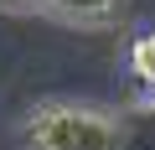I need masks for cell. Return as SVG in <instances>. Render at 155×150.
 Here are the masks:
<instances>
[{"mask_svg": "<svg viewBox=\"0 0 155 150\" xmlns=\"http://www.w3.org/2000/svg\"><path fill=\"white\" fill-rule=\"evenodd\" d=\"M119 114L88 109V104H41L26 119L31 150H114Z\"/></svg>", "mask_w": 155, "mask_h": 150, "instance_id": "1", "label": "cell"}, {"mask_svg": "<svg viewBox=\"0 0 155 150\" xmlns=\"http://www.w3.org/2000/svg\"><path fill=\"white\" fill-rule=\"evenodd\" d=\"M114 150H155V104H134L119 114Z\"/></svg>", "mask_w": 155, "mask_h": 150, "instance_id": "3", "label": "cell"}, {"mask_svg": "<svg viewBox=\"0 0 155 150\" xmlns=\"http://www.w3.org/2000/svg\"><path fill=\"white\" fill-rule=\"evenodd\" d=\"M129 72H134V83H140V88L155 93V31L134 36V47H129Z\"/></svg>", "mask_w": 155, "mask_h": 150, "instance_id": "4", "label": "cell"}, {"mask_svg": "<svg viewBox=\"0 0 155 150\" xmlns=\"http://www.w3.org/2000/svg\"><path fill=\"white\" fill-rule=\"evenodd\" d=\"M47 0H0V11H41Z\"/></svg>", "mask_w": 155, "mask_h": 150, "instance_id": "5", "label": "cell"}, {"mask_svg": "<svg viewBox=\"0 0 155 150\" xmlns=\"http://www.w3.org/2000/svg\"><path fill=\"white\" fill-rule=\"evenodd\" d=\"M41 11L67 21V26H109L124 16V0H47Z\"/></svg>", "mask_w": 155, "mask_h": 150, "instance_id": "2", "label": "cell"}]
</instances>
